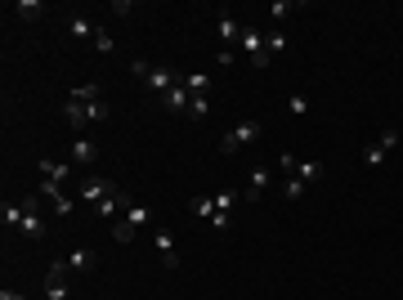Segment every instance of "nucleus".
I'll use <instances>...</instances> for the list:
<instances>
[{"label":"nucleus","mask_w":403,"mask_h":300,"mask_svg":"<svg viewBox=\"0 0 403 300\" xmlns=\"http://www.w3.org/2000/svg\"><path fill=\"white\" fill-rule=\"evenodd\" d=\"M238 197H242L238 188H225V193L202 197L197 202V220H206L211 229H229V216H233V207H238Z\"/></svg>","instance_id":"1"},{"label":"nucleus","mask_w":403,"mask_h":300,"mask_svg":"<svg viewBox=\"0 0 403 300\" xmlns=\"http://www.w3.org/2000/svg\"><path fill=\"white\" fill-rule=\"evenodd\" d=\"M130 72H135V77H144V81H148V90H153L157 99H162V94L171 90V85H179V81H184V77H179L175 68H148L144 59H135V63H130Z\"/></svg>","instance_id":"2"},{"label":"nucleus","mask_w":403,"mask_h":300,"mask_svg":"<svg viewBox=\"0 0 403 300\" xmlns=\"http://www.w3.org/2000/svg\"><path fill=\"white\" fill-rule=\"evenodd\" d=\"M395 148H399V130H395V126H386V130L377 135V144L363 148V162L367 166H386V157L395 153Z\"/></svg>","instance_id":"3"},{"label":"nucleus","mask_w":403,"mask_h":300,"mask_svg":"<svg viewBox=\"0 0 403 300\" xmlns=\"http://www.w3.org/2000/svg\"><path fill=\"white\" fill-rule=\"evenodd\" d=\"M251 139H260V121H238L225 139H220V153H238V148L251 144Z\"/></svg>","instance_id":"4"},{"label":"nucleus","mask_w":403,"mask_h":300,"mask_svg":"<svg viewBox=\"0 0 403 300\" xmlns=\"http://www.w3.org/2000/svg\"><path fill=\"white\" fill-rule=\"evenodd\" d=\"M112 193H116V184L103 179V175H86V179H81V202H94V207H99V202L112 197Z\"/></svg>","instance_id":"5"},{"label":"nucleus","mask_w":403,"mask_h":300,"mask_svg":"<svg viewBox=\"0 0 403 300\" xmlns=\"http://www.w3.org/2000/svg\"><path fill=\"white\" fill-rule=\"evenodd\" d=\"M23 238H31V242H40L45 238V224H40V216H36V197H23Z\"/></svg>","instance_id":"6"},{"label":"nucleus","mask_w":403,"mask_h":300,"mask_svg":"<svg viewBox=\"0 0 403 300\" xmlns=\"http://www.w3.org/2000/svg\"><path fill=\"white\" fill-rule=\"evenodd\" d=\"M153 242H157V255H162L166 269H179V251H175V238L166 229H153Z\"/></svg>","instance_id":"7"},{"label":"nucleus","mask_w":403,"mask_h":300,"mask_svg":"<svg viewBox=\"0 0 403 300\" xmlns=\"http://www.w3.org/2000/svg\"><path fill=\"white\" fill-rule=\"evenodd\" d=\"M40 193H45V197H50V207H54V216H63V220L72 216V197H68V193H63V184H50V179H45V188H40Z\"/></svg>","instance_id":"8"},{"label":"nucleus","mask_w":403,"mask_h":300,"mask_svg":"<svg viewBox=\"0 0 403 300\" xmlns=\"http://www.w3.org/2000/svg\"><path fill=\"white\" fill-rule=\"evenodd\" d=\"M68 264L77 273H94V269H99V255H94L90 246H77V251H68Z\"/></svg>","instance_id":"9"},{"label":"nucleus","mask_w":403,"mask_h":300,"mask_svg":"<svg viewBox=\"0 0 403 300\" xmlns=\"http://www.w3.org/2000/svg\"><path fill=\"white\" fill-rule=\"evenodd\" d=\"M63 117L72 121V130H86V126H90V112H86V103H77L72 94H68V103H63Z\"/></svg>","instance_id":"10"},{"label":"nucleus","mask_w":403,"mask_h":300,"mask_svg":"<svg viewBox=\"0 0 403 300\" xmlns=\"http://www.w3.org/2000/svg\"><path fill=\"white\" fill-rule=\"evenodd\" d=\"M162 108H166V112H184V108H188V90H184V81L171 85V90L162 94Z\"/></svg>","instance_id":"11"},{"label":"nucleus","mask_w":403,"mask_h":300,"mask_svg":"<svg viewBox=\"0 0 403 300\" xmlns=\"http://www.w3.org/2000/svg\"><path fill=\"white\" fill-rule=\"evenodd\" d=\"M184 90H188V99H206V94H211V77H206V72H188Z\"/></svg>","instance_id":"12"},{"label":"nucleus","mask_w":403,"mask_h":300,"mask_svg":"<svg viewBox=\"0 0 403 300\" xmlns=\"http://www.w3.org/2000/svg\"><path fill=\"white\" fill-rule=\"evenodd\" d=\"M94 157H99V148H94L86 135H77V144H72V162H77V166H90Z\"/></svg>","instance_id":"13"},{"label":"nucleus","mask_w":403,"mask_h":300,"mask_svg":"<svg viewBox=\"0 0 403 300\" xmlns=\"http://www.w3.org/2000/svg\"><path fill=\"white\" fill-rule=\"evenodd\" d=\"M264 188H269V170H251V179H247V188H242V197H247V202H256Z\"/></svg>","instance_id":"14"},{"label":"nucleus","mask_w":403,"mask_h":300,"mask_svg":"<svg viewBox=\"0 0 403 300\" xmlns=\"http://www.w3.org/2000/svg\"><path fill=\"white\" fill-rule=\"evenodd\" d=\"M291 175L301 179L305 188H310V184H318V179H323V166H318V162H296V170H291Z\"/></svg>","instance_id":"15"},{"label":"nucleus","mask_w":403,"mask_h":300,"mask_svg":"<svg viewBox=\"0 0 403 300\" xmlns=\"http://www.w3.org/2000/svg\"><path fill=\"white\" fill-rule=\"evenodd\" d=\"M238 45H242V50H247V59H251V54H260V50H264V36H260V31H256V27H242V36H238Z\"/></svg>","instance_id":"16"},{"label":"nucleus","mask_w":403,"mask_h":300,"mask_svg":"<svg viewBox=\"0 0 403 300\" xmlns=\"http://www.w3.org/2000/svg\"><path fill=\"white\" fill-rule=\"evenodd\" d=\"M121 220H130L135 229H144V224L153 220V211H148V207H139V202H126V216H121Z\"/></svg>","instance_id":"17"},{"label":"nucleus","mask_w":403,"mask_h":300,"mask_svg":"<svg viewBox=\"0 0 403 300\" xmlns=\"http://www.w3.org/2000/svg\"><path fill=\"white\" fill-rule=\"evenodd\" d=\"M0 220H5V229H18V224H23V202H5V207H0Z\"/></svg>","instance_id":"18"},{"label":"nucleus","mask_w":403,"mask_h":300,"mask_svg":"<svg viewBox=\"0 0 403 300\" xmlns=\"http://www.w3.org/2000/svg\"><path fill=\"white\" fill-rule=\"evenodd\" d=\"M40 175H45L50 184H63V179H68V166H63V162H45V157H40Z\"/></svg>","instance_id":"19"},{"label":"nucleus","mask_w":403,"mask_h":300,"mask_svg":"<svg viewBox=\"0 0 403 300\" xmlns=\"http://www.w3.org/2000/svg\"><path fill=\"white\" fill-rule=\"evenodd\" d=\"M116 211H126V197H121V193H112V197L99 202V216H103V220H116Z\"/></svg>","instance_id":"20"},{"label":"nucleus","mask_w":403,"mask_h":300,"mask_svg":"<svg viewBox=\"0 0 403 300\" xmlns=\"http://www.w3.org/2000/svg\"><path fill=\"white\" fill-rule=\"evenodd\" d=\"M242 36V23H238V18H220V40H225V45H229V40H238Z\"/></svg>","instance_id":"21"},{"label":"nucleus","mask_w":403,"mask_h":300,"mask_svg":"<svg viewBox=\"0 0 403 300\" xmlns=\"http://www.w3.org/2000/svg\"><path fill=\"white\" fill-rule=\"evenodd\" d=\"M45 300H68V278H45Z\"/></svg>","instance_id":"22"},{"label":"nucleus","mask_w":403,"mask_h":300,"mask_svg":"<svg viewBox=\"0 0 403 300\" xmlns=\"http://www.w3.org/2000/svg\"><path fill=\"white\" fill-rule=\"evenodd\" d=\"M94 31H99V27H94L90 18H72V36H77V40H94Z\"/></svg>","instance_id":"23"},{"label":"nucleus","mask_w":403,"mask_h":300,"mask_svg":"<svg viewBox=\"0 0 403 300\" xmlns=\"http://www.w3.org/2000/svg\"><path fill=\"white\" fill-rule=\"evenodd\" d=\"M135 233H139V229H135V224H130V220H116V229H112V238H116V242H121V246H126V242H135Z\"/></svg>","instance_id":"24"},{"label":"nucleus","mask_w":403,"mask_h":300,"mask_svg":"<svg viewBox=\"0 0 403 300\" xmlns=\"http://www.w3.org/2000/svg\"><path fill=\"white\" fill-rule=\"evenodd\" d=\"M282 197H287V202H301V197H305V184H301L296 175H287V184H282Z\"/></svg>","instance_id":"25"},{"label":"nucleus","mask_w":403,"mask_h":300,"mask_svg":"<svg viewBox=\"0 0 403 300\" xmlns=\"http://www.w3.org/2000/svg\"><path fill=\"white\" fill-rule=\"evenodd\" d=\"M72 99H77V103H94V99H103V94H99V85H77Z\"/></svg>","instance_id":"26"},{"label":"nucleus","mask_w":403,"mask_h":300,"mask_svg":"<svg viewBox=\"0 0 403 300\" xmlns=\"http://www.w3.org/2000/svg\"><path fill=\"white\" fill-rule=\"evenodd\" d=\"M264 50H269V54L287 50V31H269V36H264Z\"/></svg>","instance_id":"27"},{"label":"nucleus","mask_w":403,"mask_h":300,"mask_svg":"<svg viewBox=\"0 0 403 300\" xmlns=\"http://www.w3.org/2000/svg\"><path fill=\"white\" fill-rule=\"evenodd\" d=\"M291 9H296L291 0H273V5H269V18H278V23H282V18H287Z\"/></svg>","instance_id":"28"},{"label":"nucleus","mask_w":403,"mask_h":300,"mask_svg":"<svg viewBox=\"0 0 403 300\" xmlns=\"http://www.w3.org/2000/svg\"><path fill=\"white\" fill-rule=\"evenodd\" d=\"M40 9H45L40 0H23V5H18V18H40Z\"/></svg>","instance_id":"29"},{"label":"nucleus","mask_w":403,"mask_h":300,"mask_svg":"<svg viewBox=\"0 0 403 300\" xmlns=\"http://www.w3.org/2000/svg\"><path fill=\"white\" fill-rule=\"evenodd\" d=\"M94 50H99V54H112V36H108V31H94Z\"/></svg>","instance_id":"30"},{"label":"nucleus","mask_w":403,"mask_h":300,"mask_svg":"<svg viewBox=\"0 0 403 300\" xmlns=\"http://www.w3.org/2000/svg\"><path fill=\"white\" fill-rule=\"evenodd\" d=\"M287 108H291V117H305V112H310V99H305V94H291Z\"/></svg>","instance_id":"31"},{"label":"nucleus","mask_w":403,"mask_h":300,"mask_svg":"<svg viewBox=\"0 0 403 300\" xmlns=\"http://www.w3.org/2000/svg\"><path fill=\"white\" fill-rule=\"evenodd\" d=\"M278 170H287V175H291V170H296V157H291V153H278Z\"/></svg>","instance_id":"32"},{"label":"nucleus","mask_w":403,"mask_h":300,"mask_svg":"<svg viewBox=\"0 0 403 300\" xmlns=\"http://www.w3.org/2000/svg\"><path fill=\"white\" fill-rule=\"evenodd\" d=\"M188 108H193V117H206L211 103H206V99H188Z\"/></svg>","instance_id":"33"},{"label":"nucleus","mask_w":403,"mask_h":300,"mask_svg":"<svg viewBox=\"0 0 403 300\" xmlns=\"http://www.w3.org/2000/svg\"><path fill=\"white\" fill-rule=\"evenodd\" d=\"M0 300H27L23 292H14V287H5V292H0Z\"/></svg>","instance_id":"34"}]
</instances>
